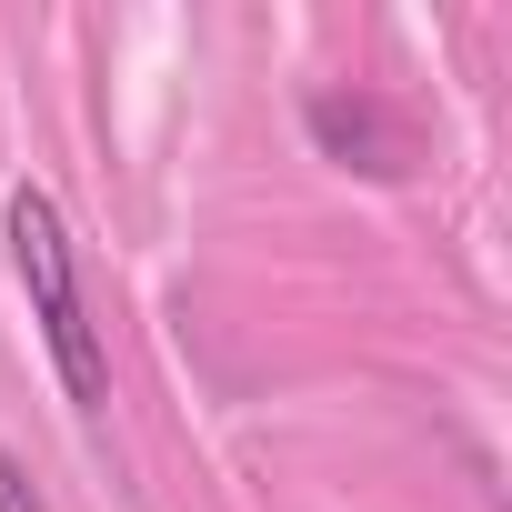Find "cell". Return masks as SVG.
<instances>
[{
	"instance_id": "7a4b0ae2",
	"label": "cell",
	"mask_w": 512,
	"mask_h": 512,
	"mask_svg": "<svg viewBox=\"0 0 512 512\" xmlns=\"http://www.w3.org/2000/svg\"><path fill=\"white\" fill-rule=\"evenodd\" d=\"M312 131H322V151H342L352 171H402V131L372 111V101H312Z\"/></svg>"
},
{
	"instance_id": "3957f363",
	"label": "cell",
	"mask_w": 512,
	"mask_h": 512,
	"mask_svg": "<svg viewBox=\"0 0 512 512\" xmlns=\"http://www.w3.org/2000/svg\"><path fill=\"white\" fill-rule=\"evenodd\" d=\"M0 512H41V492H31V472H21V452H0Z\"/></svg>"
},
{
	"instance_id": "6da1fadb",
	"label": "cell",
	"mask_w": 512,
	"mask_h": 512,
	"mask_svg": "<svg viewBox=\"0 0 512 512\" xmlns=\"http://www.w3.org/2000/svg\"><path fill=\"white\" fill-rule=\"evenodd\" d=\"M11 251H21V282H31V312H41V342L71 382V402H101L111 392V352L81 312V272H71V231L51 211V191H11Z\"/></svg>"
}]
</instances>
